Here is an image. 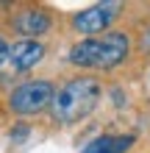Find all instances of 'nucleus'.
<instances>
[{
	"mask_svg": "<svg viewBox=\"0 0 150 153\" xmlns=\"http://www.w3.org/2000/svg\"><path fill=\"white\" fill-rule=\"evenodd\" d=\"M98 100H100V81L81 75V78L67 81L58 92H53L50 109L58 123L72 125L78 120H83V117H89L95 111V106H98Z\"/></svg>",
	"mask_w": 150,
	"mask_h": 153,
	"instance_id": "nucleus-1",
	"label": "nucleus"
},
{
	"mask_svg": "<svg viewBox=\"0 0 150 153\" xmlns=\"http://www.w3.org/2000/svg\"><path fill=\"white\" fill-rule=\"evenodd\" d=\"M131 39L125 33H106V36H92L78 42L69 50V64L81 70H114L128 59Z\"/></svg>",
	"mask_w": 150,
	"mask_h": 153,
	"instance_id": "nucleus-2",
	"label": "nucleus"
},
{
	"mask_svg": "<svg viewBox=\"0 0 150 153\" xmlns=\"http://www.w3.org/2000/svg\"><path fill=\"white\" fill-rule=\"evenodd\" d=\"M53 84L45 78H36V81H25V84H20L11 92V97H8V109H11L14 114L20 117H28V114H39L45 111L50 100H53Z\"/></svg>",
	"mask_w": 150,
	"mask_h": 153,
	"instance_id": "nucleus-3",
	"label": "nucleus"
},
{
	"mask_svg": "<svg viewBox=\"0 0 150 153\" xmlns=\"http://www.w3.org/2000/svg\"><path fill=\"white\" fill-rule=\"evenodd\" d=\"M120 11H122L120 3H98V6L86 8V11H81V14H75L72 25H75V31L95 36V33H100V31L109 28V25L120 17Z\"/></svg>",
	"mask_w": 150,
	"mask_h": 153,
	"instance_id": "nucleus-4",
	"label": "nucleus"
},
{
	"mask_svg": "<svg viewBox=\"0 0 150 153\" xmlns=\"http://www.w3.org/2000/svg\"><path fill=\"white\" fill-rule=\"evenodd\" d=\"M45 59V45L36 42V39H22L8 48V61L17 73H28Z\"/></svg>",
	"mask_w": 150,
	"mask_h": 153,
	"instance_id": "nucleus-5",
	"label": "nucleus"
},
{
	"mask_svg": "<svg viewBox=\"0 0 150 153\" xmlns=\"http://www.w3.org/2000/svg\"><path fill=\"white\" fill-rule=\"evenodd\" d=\"M11 25H14V31L22 33L25 39H36V36H42L45 31H50L53 20H50L47 11H42V8H25V11L14 14Z\"/></svg>",
	"mask_w": 150,
	"mask_h": 153,
	"instance_id": "nucleus-6",
	"label": "nucleus"
},
{
	"mask_svg": "<svg viewBox=\"0 0 150 153\" xmlns=\"http://www.w3.org/2000/svg\"><path fill=\"white\" fill-rule=\"evenodd\" d=\"M131 145H134V137H111V134H106V137L92 139L81 153H125Z\"/></svg>",
	"mask_w": 150,
	"mask_h": 153,
	"instance_id": "nucleus-7",
	"label": "nucleus"
},
{
	"mask_svg": "<svg viewBox=\"0 0 150 153\" xmlns=\"http://www.w3.org/2000/svg\"><path fill=\"white\" fill-rule=\"evenodd\" d=\"M8 48H11V45H8L3 36H0V67L6 64V59H8Z\"/></svg>",
	"mask_w": 150,
	"mask_h": 153,
	"instance_id": "nucleus-8",
	"label": "nucleus"
},
{
	"mask_svg": "<svg viewBox=\"0 0 150 153\" xmlns=\"http://www.w3.org/2000/svg\"><path fill=\"white\" fill-rule=\"evenodd\" d=\"M142 50H147V53H150V28L145 31V36H142Z\"/></svg>",
	"mask_w": 150,
	"mask_h": 153,
	"instance_id": "nucleus-9",
	"label": "nucleus"
}]
</instances>
